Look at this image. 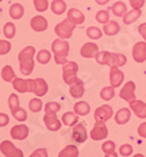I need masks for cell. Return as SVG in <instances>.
Returning <instances> with one entry per match:
<instances>
[{
  "mask_svg": "<svg viewBox=\"0 0 146 157\" xmlns=\"http://www.w3.org/2000/svg\"><path fill=\"white\" fill-rule=\"evenodd\" d=\"M34 54L35 48L33 46L25 47L19 53V66H20V72L24 75H29L34 71Z\"/></svg>",
  "mask_w": 146,
  "mask_h": 157,
  "instance_id": "1",
  "label": "cell"
},
{
  "mask_svg": "<svg viewBox=\"0 0 146 157\" xmlns=\"http://www.w3.org/2000/svg\"><path fill=\"white\" fill-rule=\"evenodd\" d=\"M69 49H70V46L67 42V40L60 39V38L54 40L53 42H52V51H53L54 54L55 63L62 66L64 65L67 62Z\"/></svg>",
  "mask_w": 146,
  "mask_h": 157,
  "instance_id": "2",
  "label": "cell"
},
{
  "mask_svg": "<svg viewBox=\"0 0 146 157\" xmlns=\"http://www.w3.org/2000/svg\"><path fill=\"white\" fill-rule=\"evenodd\" d=\"M75 28H76V25L74 22H71L68 18H66L63 21L59 22L55 26V34L60 39H63V40L70 39L71 35H73V32L75 31Z\"/></svg>",
  "mask_w": 146,
  "mask_h": 157,
  "instance_id": "3",
  "label": "cell"
},
{
  "mask_svg": "<svg viewBox=\"0 0 146 157\" xmlns=\"http://www.w3.org/2000/svg\"><path fill=\"white\" fill-rule=\"evenodd\" d=\"M77 72H78V65L74 61H67L62 67V76L63 81L67 85H71L77 80Z\"/></svg>",
  "mask_w": 146,
  "mask_h": 157,
  "instance_id": "4",
  "label": "cell"
},
{
  "mask_svg": "<svg viewBox=\"0 0 146 157\" xmlns=\"http://www.w3.org/2000/svg\"><path fill=\"white\" fill-rule=\"evenodd\" d=\"M48 92V85L45 78H29V93H34L36 96H45Z\"/></svg>",
  "mask_w": 146,
  "mask_h": 157,
  "instance_id": "5",
  "label": "cell"
},
{
  "mask_svg": "<svg viewBox=\"0 0 146 157\" xmlns=\"http://www.w3.org/2000/svg\"><path fill=\"white\" fill-rule=\"evenodd\" d=\"M0 151L6 157H24V152L16 148L11 141H4L0 144Z\"/></svg>",
  "mask_w": 146,
  "mask_h": 157,
  "instance_id": "6",
  "label": "cell"
},
{
  "mask_svg": "<svg viewBox=\"0 0 146 157\" xmlns=\"http://www.w3.org/2000/svg\"><path fill=\"white\" fill-rule=\"evenodd\" d=\"M109 136V130L105 125V122H97L93 125V130L90 131V138L93 141H100Z\"/></svg>",
  "mask_w": 146,
  "mask_h": 157,
  "instance_id": "7",
  "label": "cell"
},
{
  "mask_svg": "<svg viewBox=\"0 0 146 157\" xmlns=\"http://www.w3.org/2000/svg\"><path fill=\"white\" fill-rule=\"evenodd\" d=\"M113 115V109L111 105H103L98 107L96 110H95V114H93V117L97 122H106L108 120L112 117Z\"/></svg>",
  "mask_w": 146,
  "mask_h": 157,
  "instance_id": "8",
  "label": "cell"
},
{
  "mask_svg": "<svg viewBox=\"0 0 146 157\" xmlns=\"http://www.w3.org/2000/svg\"><path fill=\"white\" fill-rule=\"evenodd\" d=\"M119 98L126 102H131L136 100V83L133 81H129L124 85L119 93Z\"/></svg>",
  "mask_w": 146,
  "mask_h": 157,
  "instance_id": "9",
  "label": "cell"
},
{
  "mask_svg": "<svg viewBox=\"0 0 146 157\" xmlns=\"http://www.w3.org/2000/svg\"><path fill=\"white\" fill-rule=\"evenodd\" d=\"M133 60L137 63H143L146 61V42L145 41H139L137 42L132 49Z\"/></svg>",
  "mask_w": 146,
  "mask_h": 157,
  "instance_id": "10",
  "label": "cell"
},
{
  "mask_svg": "<svg viewBox=\"0 0 146 157\" xmlns=\"http://www.w3.org/2000/svg\"><path fill=\"white\" fill-rule=\"evenodd\" d=\"M109 78H110V85L113 88L119 87L123 81H124V73L120 71L118 67L116 66H111L110 68V74H109Z\"/></svg>",
  "mask_w": 146,
  "mask_h": 157,
  "instance_id": "11",
  "label": "cell"
},
{
  "mask_svg": "<svg viewBox=\"0 0 146 157\" xmlns=\"http://www.w3.org/2000/svg\"><path fill=\"white\" fill-rule=\"evenodd\" d=\"M71 137L77 143H84L86 140H88V132H86L84 124L76 123V124L74 125L73 131H71Z\"/></svg>",
  "mask_w": 146,
  "mask_h": 157,
  "instance_id": "12",
  "label": "cell"
},
{
  "mask_svg": "<svg viewBox=\"0 0 146 157\" xmlns=\"http://www.w3.org/2000/svg\"><path fill=\"white\" fill-rule=\"evenodd\" d=\"M43 122L46 124L47 129L50 131H57L62 127V122L57 118L56 114H46L43 116Z\"/></svg>",
  "mask_w": 146,
  "mask_h": 157,
  "instance_id": "13",
  "label": "cell"
},
{
  "mask_svg": "<svg viewBox=\"0 0 146 157\" xmlns=\"http://www.w3.org/2000/svg\"><path fill=\"white\" fill-rule=\"evenodd\" d=\"M31 27H32V29L34 32H45L48 28V21L42 15H35L31 20Z\"/></svg>",
  "mask_w": 146,
  "mask_h": 157,
  "instance_id": "14",
  "label": "cell"
},
{
  "mask_svg": "<svg viewBox=\"0 0 146 157\" xmlns=\"http://www.w3.org/2000/svg\"><path fill=\"white\" fill-rule=\"evenodd\" d=\"M130 108L134 115L139 118H146V103L140 100H133L130 102Z\"/></svg>",
  "mask_w": 146,
  "mask_h": 157,
  "instance_id": "15",
  "label": "cell"
},
{
  "mask_svg": "<svg viewBox=\"0 0 146 157\" xmlns=\"http://www.w3.org/2000/svg\"><path fill=\"white\" fill-rule=\"evenodd\" d=\"M98 53V46L93 42H86L81 47V56L86 59H93Z\"/></svg>",
  "mask_w": 146,
  "mask_h": 157,
  "instance_id": "16",
  "label": "cell"
},
{
  "mask_svg": "<svg viewBox=\"0 0 146 157\" xmlns=\"http://www.w3.org/2000/svg\"><path fill=\"white\" fill-rule=\"evenodd\" d=\"M28 132H29V130H28V127H27V125L18 124V125L12 127V129H11V136H12V138H14V140L21 141V140L27 138Z\"/></svg>",
  "mask_w": 146,
  "mask_h": 157,
  "instance_id": "17",
  "label": "cell"
},
{
  "mask_svg": "<svg viewBox=\"0 0 146 157\" xmlns=\"http://www.w3.org/2000/svg\"><path fill=\"white\" fill-rule=\"evenodd\" d=\"M69 93L74 98H81L84 95V83L81 78H77L74 83L70 85L69 88Z\"/></svg>",
  "mask_w": 146,
  "mask_h": 157,
  "instance_id": "18",
  "label": "cell"
},
{
  "mask_svg": "<svg viewBox=\"0 0 146 157\" xmlns=\"http://www.w3.org/2000/svg\"><path fill=\"white\" fill-rule=\"evenodd\" d=\"M67 18L70 20L71 22H74L75 25H82L86 20V17L84 14L81 12L80 10L77 8H70L67 13Z\"/></svg>",
  "mask_w": 146,
  "mask_h": 157,
  "instance_id": "19",
  "label": "cell"
},
{
  "mask_svg": "<svg viewBox=\"0 0 146 157\" xmlns=\"http://www.w3.org/2000/svg\"><path fill=\"white\" fill-rule=\"evenodd\" d=\"M13 88L19 93H29V78L24 80L20 78H15L12 81Z\"/></svg>",
  "mask_w": 146,
  "mask_h": 157,
  "instance_id": "20",
  "label": "cell"
},
{
  "mask_svg": "<svg viewBox=\"0 0 146 157\" xmlns=\"http://www.w3.org/2000/svg\"><path fill=\"white\" fill-rule=\"evenodd\" d=\"M130 118H131V110L127 108H122L117 111L115 116V121L117 124H125L130 121Z\"/></svg>",
  "mask_w": 146,
  "mask_h": 157,
  "instance_id": "21",
  "label": "cell"
},
{
  "mask_svg": "<svg viewBox=\"0 0 146 157\" xmlns=\"http://www.w3.org/2000/svg\"><path fill=\"white\" fill-rule=\"evenodd\" d=\"M141 17V10H131L129 12H126L123 15V22L125 25H131L133 22H136L137 20Z\"/></svg>",
  "mask_w": 146,
  "mask_h": 157,
  "instance_id": "22",
  "label": "cell"
},
{
  "mask_svg": "<svg viewBox=\"0 0 146 157\" xmlns=\"http://www.w3.org/2000/svg\"><path fill=\"white\" fill-rule=\"evenodd\" d=\"M119 29H120L119 24L117 21H115V20L108 21L106 24H104V26H103V32L105 33L106 35H109V36L116 35L117 33L119 32Z\"/></svg>",
  "mask_w": 146,
  "mask_h": 157,
  "instance_id": "23",
  "label": "cell"
},
{
  "mask_svg": "<svg viewBox=\"0 0 146 157\" xmlns=\"http://www.w3.org/2000/svg\"><path fill=\"white\" fill-rule=\"evenodd\" d=\"M62 123L67 127H74V125L77 123L78 121V115L75 113V111H68V113H64L62 115Z\"/></svg>",
  "mask_w": 146,
  "mask_h": 157,
  "instance_id": "24",
  "label": "cell"
},
{
  "mask_svg": "<svg viewBox=\"0 0 146 157\" xmlns=\"http://www.w3.org/2000/svg\"><path fill=\"white\" fill-rule=\"evenodd\" d=\"M74 111L78 116H86L90 113V105L86 101H78L74 105Z\"/></svg>",
  "mask_w": 146,
  "mask_h": 157,
  "instance_id": "25",
  "label": "cell"
},
{
  "mask_svg": "<svg viewBox=\"0 0 146 157\" xmlns=\"http://www.w3.org/2000/svg\"><path fill=\"white\" fill-rule=\"evenodd\" d=\"M50 10L54 14L56 15H61L66 12L67 10V4L64 0H53L52 5H50Z\"/></svg>",
  "mask_w": 146,
  "mask_h": 157,
  "instance_id": "26",
  "label": "cell"
},
{
  "mask_svg": "<svg viewBox=\"0 0 146 157\" xmlns=\"http://www.w3.org/2000/svg\"><path fill=\"white\" fill-rule=\"evenodd\" d=\"M24 13H25V8L21 4H13L12 6L9 7V15L12 19L19 20L24 17Z\"/></svg>",
  "mask_w": 146,
  "mask_h": 157,
  "instance_id": "27",
  "label": "cell"
},
{
  "mask_svg": "<svg viewBox=\"0 0 146 157\" xmlns=\"http://www.w3.org/2000/svg\"><path fill=\"white\" fill-rule=\"evenodd\" d=\"M78 155H80L78 148L73 144H69L60 151L57 157H78Z\"/></svg>",
  "mask_w": 146,
  "mask_h": 157,
  "instance_id": "28",
  "label": "cell"
},
{
  "mask_svg": "<svg viewBox=\"0 0 146 157\" xmlns=\"http://www.w3.org/2000/svg\"><path fill=\"white\" fill-rule=\"evenodd\" d=\"M95 59L97 61V63L102 66H111V52H106V51L98 52Z\"/></svg>",
  "mask_w": 146,
  "mask_h": 157,
  "instance_id": "29",
  "label": "cell"
},
{
  "mask_svg": "<svg viewBox=\"0 0 146 157\" xmlns=\"http://www.w3.org/2000/svg\"><path fill=\"white\" fill-rule=\"evenodd\" d=\"M111 11H112V13L116 17H122L123 18V15L127 12V7H126L125 2H123V1H116L112 6H111Z\"/></svg>",
  "mask_w": 146,
  "mask_h": 157,
  "instance_id": "30",
  "label": "cell"
},
{
  "mask_svg": "<svg viewBox=\"0 0 146 157\" xmlns=\"http://www.w3.org/2000/svg\"><path fill=\"white\" fill-rule=\"evenodd\" d=\"M126 59L125 55L123 54H119V53H111V66H116V67H123V66L126 63Z\"/></svg>",
  "mask_w": 146,
  "mask_h": 157,
  "instance_id": "31",
  "label": "cell"
},
{
  "mask_svg": "<svg viewBox=\"0 0 146 157\" xmlns=\"http://www.w3.org/2000/svg\"><path fill=\"white\" fill-rule=\"evenodd\" d=\"M1 78H2L4 81H6V82H12L16 76H15V73H14L13 68L11 66L7 65L1 71Z\"/></svg>",
  "mask_w": 146,
  "mask_h": 157,
  "instance_id": "32",
  "label": "cell"
},
{
  "mask_svg": "<svg viewBox=\"0 0 146 157\" xmlns=\"http://www.w3.org/2000/svg\"><path fill=\"white\" fill-rule=\"evenodd\" d=\"M86 36H89L93 40H98L103 36V33L98 27L96 26H90L86 28Z\"/></svg>",
  "mask_w": 146,
  "mask_h": 157,
  "instance_id": "33",
  "label": "cell"
},
{
  "mask_svg": "<svg viewBox=\"0 0 146 157\" xmlns=\"http://www.w3.org/2000/svg\"><path fill=\"white\" fill-rule=\"evenodd\" d=\"M36 60H38V62H40L42 65H47L52 60V54L47 49H41L40 52L36 54Z\"/></svg>",
  "mask_w": 146,
  "mask_h": 157,
  "instance_id": "34",
  "label": "cell"
},
{
  "mask_svg": "<svg viewBox=\"0 0 146 157\" xmlns=\"http://www.w3.org/2000/svg\"><path fill=\"white\" fill-rule=\"evenodd\" d=\"M115 88L113 87H104L102 90H100V98H103L104 101H110V100H112L115 98Z\"/></svg>",
  "mask_w": 146,
  "mask_h": 157,
  "instance_id": "35",
  "label": "cell"
},
{
  "mask_svg": "<svg viewBox=\"0 0 146 157\" xmlns=\"http://www.w3.org/2000/svg\"><path fill=\"white\" fill-rule=\"evenodd\" d=\"M15 25L13 22H6L5 26H4V34L7 39H13L14 35H15Z\"/></svg>",
  "mask_w": 146,
  "mask_h": 157,
  "instance_id": "36",
  "label": "cell"
},
{
  "mask_svg": "<svg viewBox=\"0 0 146 157\" xmlns=\"http://www.w3.org/2000/svg\"><path fill=\"white\" fill-rule=\"evenodd\" d=\"M61 110V105L59 102H48L45 105V113L46 114H56Z\"/></svg>",
  "mask_w": 146,
  "mask_h": 157,
  "instance_id": "37",
  "label": "cell"
},
{
  "mask_svg": "<svg viewBox=\"0 0 146 157\" xmlns=\"http://www.w3.org/2000/svg\"><path fill=\"white\" fill-rule=\"evenodd\" d=\"M12 113V115H13V117L15 120H18V121H20V122H24V121H26L27 120V111L25 109H22L20 107H18L16 109H14V110H11Z\"/></svg>",
  "mask_w": 146,
  "mask_h": 157,
  "instance_id": "38",
  "label": "cell"
},
{
  "mask_svg": "<svg viewBox=\"0 0 146 157\" xmlns=\"http://www.w3.org/2000/svg\"><path fill=\"white\" fill-rule=\"evenodd\" d=\"M28 107H29V109L33 113H39L42 109L43 103H42V101H41L40 98H32L29 101V103H28Z\"/></svg>",
  "mask_w": 146,
  "mask_h": 157,
  "instance_id": "39",
  "label": "cell"
},
{
  "mask_svg": "<svg viewBox=\"0 0 146 157\" xmlns=\"http://www.w3.org/2000/svg\"><path fill=\"white\" fill-rule=\"evenodd\" d=\"M96 20H97V22L104 25L108 21H110V14L105 10H100L96 13Z\"/></svg>",
  "mask_w": 146,
  "mask_h": 157,
  "instance_id": "40",
  "label": "cell"
},
{
  "mask_svg": "<svg viewBox=\"0 0 146 157\" xmlns=\"http://www.w3.org/2000/svg\"><path fill=\"white\" fill-rule=\"evenodd\" d=\"M8 107L11 110L16 109L18 107H20V102H19V98L16 94H11L8 98Z\"/></svg>",
  "mask_w": 146,
  "mask_h": 157,
  "instance_id": "41",
  "label": "cell"
},
{
  "mask_svg": "<svg viewBox=\"0 0 146 157\" xmlns=\"http://www.w3.org/2000/svg\"><path fill=\"white\" fill-rule=\"evenodd\" d=\"M33 2L38 12H45L48 8V0H33Z\"/></svg>",
  "mask_w": 146,
  "mask_h": 157,
  "instance_id": "42",
  "label": "cell"
},
{
  "mask_svg": "<svg viewBox=\"0 0 146 157\" xmlns=\"http://www.w3.org/2000/svg\"><path fill=\"white\" fill-rule=\"evenodd\" d=\"M116 149V144L113 141H106L102 144V150L104 154H109V152H112Z\"/></svg>",
  "mask_w": 146,
  "mask_h": 157,
  "instance_id": "43",
  "label": "cell"
},
{
  "mask_svg": "<svg viewBox=\"0 0 146 157\" xmlns=\"http://www.w3.org/2000/svg\"><path fill=\"white\" fill-rule=\"evenodd\" d=\"M132 152H133V148L130 144H123L119 148V154L124 157H127V156H130V155H132Z\"/></svg>",
  "mask_w": 146,
  "mask_h": 157,
  "instance_id": "44",
  "label": "cell"
},
{
  "mask_svg": "<svg viewBox=\"0 0 146 157\" xmlns=\"http://www.w3.org/2000/svg\"><path fill=\"white\" fill-rule=\"evenodd\" d=\"M11 44L6 40H0V55H5L11 51Z\"/></svg>",
  "mask_w": 146,
  "mask_h": 157,
  "instance_id": "45",
  "label": "cell"
},
{
  "mask_svg": "<svg viewBox=\"0 0 146 157\" xmlns=\"http://www.w3.org/2000/svg\"><path fill=\"white\" fill-rule=\"evenodd\" d=\"M29 157H48V151L45 148H39L31 154Z\"/></svg>",
  "mask_w": 146,
  "mask_h": 157,
  "instance_id": "46",
  "label": "cell"
},
{
  "mask_svg": "<svg viewBox=\"0 0 146 157\" xmlns=\"http://www.w3.org/2000/svg\"><path fill=\"white\" fill-rule=\"evenodd\" d=\"M130 5L133 10H141L145 5V0H130Z\"/></svg>",
  "mask_w": 146,
  "mask_h": 157,
  "instance_id": "47",
  "label": "cell"
},
{
  "mask_svg": "<svg viewBox=\"0 0 146 157\" xmlns=\"http://www.w3.org/2000/svg\"><path fill=\"white\" fill-rule=\"evenodd\" d=\"M9 123V117L5 113H0V127H6Z\"/></svg>",
  "mask_w": 146,
  "mask_h": 157,
  "instance_id": "48",
  "label": "cell"
},
{
  "mask_svg": "<svg viewBox=\"0 0 146 157\" xmlns=\"http://www.w3.org/2000/svg\"><path fill=\"white\" fill-rule=\"evenodd\" d=\"M138 135L140 137L146 138V122L141 123V124L138 127Z\"/></svg>",
  "mask_w": 146,
  "mask_h": 157,
  "instance_id": "49",
  "label": "cell"
},
{
  "mask_svg": "<svg viewBox=\"0 0 146 157\" xmlns=\"http://www.w3.org/2000/svg\"><path fill=\"white\" fill-rule=\"evenodd\" d=\"M138 32H139V34L143 36V39L145 40V42H146V22L139 25V27H138Z\"/></svg>",
  "mask_w": 146,
  "mask_h": 157,
  "instance_id": "50",
  "label": "cell"
},
{
  "mask_svg": "<svg viewBox=\"0 0 146 157\" xmlns=\"http://www.w3.org/2000/svg\"><path fill=\"white\" fill-rule=\"evenodd\" d=\"M96 1V4H98L100 6H103V5H106L110 0H95Z\"/></svg>",
  "mask_w": 146,
  "mask_h": 157,
  "instance_id": "51",
  "label": "cell"
},
{
  "mask_svg": "<svg viewBox=\"0 0 146 157\" xmlns=\"http://www.w3.org/2000/svg\"><path fill=\"white\" fill-rule=\"evenodd\" d=\"M105 157H118V154H117L116 151H112V152L105 154Z\"/></svg>",
  "mask_w": 146,
  "mask_h": 157,
  "instance_id": "52",
  "label": "cell"
},
{
  "mask_svg": "<svg viewBox=\"0 0 146 157\" xmlns=\"http://www.w3.org/2000/svg\"><path fill=\"white\" fill-rule=\"evenodd\" d=\"M133 157H145V156H144L143 154H136V155H134Z\"/></svg>",
  "mask_w": 146,
  "mask_h": 157,
  "instance_id": "53",
  "label": "cell"
},
{
  "mask_svg": "<svg viewBox=\"0 0 146 157\" xmlns=\"http://www.w3.org/2000/svg\"><path fill=\"white\" fill-rule=\"evenodd\" d=\"M1 1H2V0H0V2H1Z\"/></svg>",
  "mask_w": 146,
  "mask_h": 157,
  "instance_id": "54",
  "label": "cell"
}]
</instances>
